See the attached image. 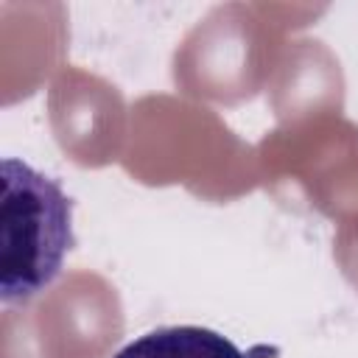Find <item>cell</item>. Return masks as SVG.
<instances>
[{
	"label": "cell",
	"mask_w": 358,
	"mask_h": 358,
	"mask_svg": "<svg viewBox=\"0 0 358 358\" xmlns=\"http://www.w3.org/2000/svg\"><path fill=\"white\" fill-rule=\"evenodd\" d=\"M0 201V299L22 305L39 296L76 246L73 199L48 173L6 157Z\"/></svg>",
	"instance_id": "6da1fadb"
},
{
	"label": "cell",
	"mask_w": 358,
	"mask_h": 358,
	"mask_svg": "<svg viewBox=\"0 0 358 358\" xmlns=\"http://www.w3.org/2000/svg\"><path fill=\"white\" fill-rule=\"evenodd\" d=\"M112 358H249V355L218 330L199 324H171L137 336Z\"/></svg>",
	"instance_id": "7a4b0ae2"
}]
</instances>
